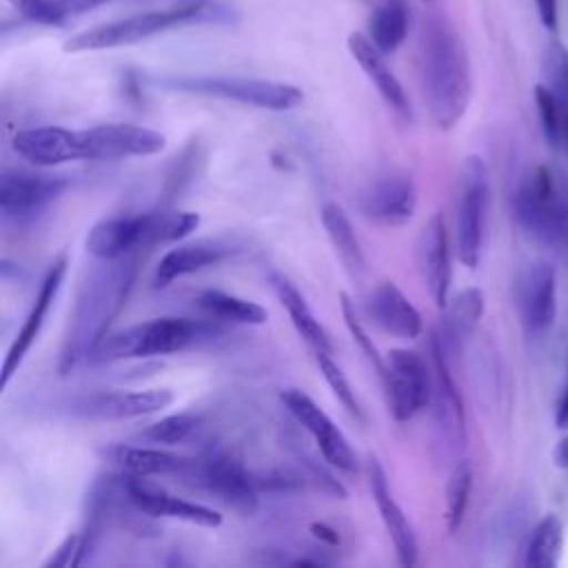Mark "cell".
<instances>
[{"label":"cell","instance_id":"obj_1","mask_svg":"<svg viewBox=\"0 0 568 568\" xmlns=\"http://www.w3.org/2000/svg\"><path fill=\"white\" fill-rule=\"evenodd\" d=\"M100 262L102 266H95L80 284L60 351V375H69L80 364L89 362V355L109 333V326L124 308L133 288L138 273L133 260L120 257Z\"/></svg>","mask_w":568,"mask_h":568},{"label":"cell","instance_id":"obj_2","mask_svg":"<svg viewBox=\"0 0 568 568\" xmlns=\"http://www.w3.org/2000/svg\"><path fill=\"white\" fill-rule=\"evenodd\" d=\"M419 60L428 113L439 129H453L464 118L473 95L464 40L446 20L430 18L422 31Z\"/></svg>","mask_w":568,"mask_h":568},{"label":"cell","instance_id":"obj_3","mask_svg":"<svg viewBox=\"0 0 568 568\" xmlns=\"http://www.w3.org/2000/svg\"><path fill=\"white\" fill-rule=\"evenodd\" d=\"M222 322L217 320H191V317H158L140 322L115 333H106L93 348L87 364H113L133 357L171 355L222 335Z\"/></svg>","mask_w":568,"mask_h":568},{"label":"cell","instance_id":"obj_4","mask_svg":"<svg viewBox=\"0 0 568 568\" xmlns=\"http://www.w3.org/2000/svg\"><path fill=\"white\" fill-rule=\"evenodd\" d=\"M519 229L552 248H568V171L537 164L524 173L513 193Z\"/></svg>","mask_w":568,"mask_h":568},{"label":"cell","instance_id":"obj_5","mask_svg":"<svg viewBox=\"0 0 568 568\" xmlns=\"http://www.w3.org/2000/svg\"><path fill=\"white\" fill-rule=\"evenodd\" d=\"M209 11H211V7L204 0H189V2H180V4H173L166 9H158V11L133 13V16L80 31V33L71 36L62 49L67 53H82V51L129 47V44L146 40V38H153L158 33H164L169 29H175V27H182L189 22H197Z\"/></svg>","mask_w":568,"mask_h":568},{"label":"cell","instance_id":"obj_6","mask_svg":"<svg viewBox=\"0 0 568 568\" xmlns=\"http://www.w3.org/2000/svg\"><path fill=\"white\" fill-rule=\"evenodd\" d=\"M490 202V175L479 155H468L459 169L455 200V248L464 266L477 268L484 246Z\"/></svg>","mask_w":568,"mask_h":568},{"label":"cell","instance_id":"obj_7","mask_svg":"<svg viewBox=\"0 0 568 568\" xmlns=\"http://www.w3.org/2000/svg\"><path fill=\"white\" fill-rule=\"evenodd\" d=\"M162 84L175 91L233 100L240 104L268 109V111H291L304 102L302 89L286 82L262 80V78L175 75V78H164Z\"/></svg>","mask_w":568,"mask_h":568},{"label":"cell","instance_id":"obj_8","mask_svg":"<svg viewBox=\"0 0 568 568\" xmlns=\"http://www.w3.org/2000/svg\"><path fill=\"white\" fill-rule=\"evenodd\" d=\"M180 475L189 486L213 495L242 517H251L257 510V481L231 453L211 450L189 459Z\"/></svg>","mask_w":568,"mask_h":568},{"label":"cell","instance_id":"obj_9","mask_svg":"<svg viewBox=\"0 0 568 568\" xmlns=\"http://www.w3.org/2000/svg\"><path fill=\"white\" fill-rule=\"evenodd\" d=\"M382 384L388 410L397 422L413 419L433 399V371L426 359L408 348H393L384 355Z\"/></svg>","mask_w":568,"mask_h":568},{"label":"cell","instance_id":"obj_10","mask_svg":"<svg viewBox=\"0 0 568 568\" xmlns=\"http://www.w3.org/2000/svg\"><path fill=\"white\" fill-rule=\"evenodd\" d=\"M282 404L295 417V422L313 437L324 462L342 473H357V455L351 448L346 435L335 426V422L300 388H286L280 393Z\"/></svg>","mask_w":568,"mask_h":568},{"label":"cell","instance_id":"obj_11","mask_svg":"<svg viewBox=\"0 0 568 568\" xmlns=\"http://www.w3.org/2000/svg\"><path fill=\"white\" fill-rule=\"evenodd\" d=\"M69 186L64 175L4 169L0 175V211L4 220L27 222L47 211Z\"/></svg>","mask_w":568,"mask_h":568},{"label":"cell","instance_id":"obj_12","mask_svg":"<svg viewBox=\"0 0 568 568\" xmlns=\"http://www.w3.org/2000/svg\"><path fill=\"white\" fill-rule=\"evenodd\" d=\"M158 244V215H120L93 224L87 233L84 246L98 260H120L129 253Z\"/></svg>","mask_w":568,"mask_h":568},{"label":"cell","instance_id":"obj_13","mask_svg":"<svg viewBox=\"0 0 568 568\" xmlns=\"http://www.w3.org/2000/svg\"><path fill=\"white\" fill-rule=\"evenodd\" d=\"M84 160H120L144 158L164 151L166 138L149 126L109 122L82 129Z\"/></svg>","mask_w":568,"mask_h":568},{"label":"cell","instance_id":"obj_14","mask_svg":"<svg viewBox=\"0 0 568 568\" xmlns=\"http://www.w3.org/2000/svg\"><path fill=\"white\" fill-rule=\"evenodd\" d=\"M515 306L519 322L530 335H544L557 315V277L548 262H535L521 268L515 280Z\"/></svg>","mask_w":568,"mask_h":568},{"label":"cell","instance_id":"obj_15","mask_svg":"<svg viewBox=\"0 0 568 568\" xmlns=\"http://www.w3.org/2000/svg\"><path fill=\"white\" fill-rule=\"evenodd\" d=\"M357 209L377 224L402 226L417 209V186L408 173H386L359 191Z\"/></svg>","mask_w":568,"mask_h":568},{"label":"cell","instance_id":"obj_16","mask_svg":"<svg viewBox=\"0 0 568 568\" xmlns=\"http://www.w3.org/2000/svg\"><path fill=\"white\" fill-rule=\"evenodd\" d=\"M124 488L129 499L151 517L180 519V521L204 526V528H217L222 524V515L217 510L204 504L180 499L146 477L124 475Z\"/></svg>","mask_w":568,"mask_h":568},{"label":"cell","instance_id":"obj_17","mask_svg":"<svg viewBox=\"0 0 568 568\" xmlns=\"http://www.w3.org/2000/svg\"><path fill=\"white\" fill-rule=\"evenodd\" d=\"M417 266H419V275L426 284L430 300L439 308H444L448 304L453 266H450L448 229L439 213H433L419 233Z\"/></svg>","mask_w":568,"mask_h":568},{"label":"cell","instance_id":"obj_18","mask_svg":"<svg viewBox=\"0 0 568 568\" xmlns=\"http://www.w3.org/2000/svg\"><path fill=\"white\" fill-rule=\"evenodd\" d=\"M67 266H69V262H67V255L62 253V255H58V257L51 262V266L47 268V273H44V277H42V284H40V288H38V295H36V300H33V306H31V311L27 313V317H24V322H22V328L18 331L13 344H11L9 353H7V359H4V366H2V384H0L2 388L9 386L13 373L20 368V364H22V359L27 357L29 348H31L33 342L38 339V335H40V331H42V326H44V317H47V313H49L51 304L55 302L58 291H60V286H62Z\"/></svg>","mask_w":568,"mask_h":568},{"label":"cell","instance_id":"obj_19","mask_svg":"<svg viewBox=\"0 0 568 568\" xmlns=\"http://www.w3.org/2000/svg\"><path fill=\"white\" fill-rule=\"evenodd\" d=\"M366 473H368V484H371V493L373 499L377 504L379 517L384 521V528L393 541L395 555L399 559L402 566H415L417 564V555H419V546H417V535L410 526V521L406 519L404 510L397 506V501L390 495V486H388V477L386 470L382 468L379 459L368 455L366 459Z\"/></svg>","mask_w":568,"mask_h":568},{"label":"cell","instance_id":"obj_20","mask_svg":"<svg viewBox=\"0 0 568 568\" xmlns=\"http://www.w3.org/2000/svg\"><path fill=\"white\" fill-rule=\"evenodd\" d=\"M13 149L36 166H58L84 160L82 131L53 124L18 131L13 138Z\"/></svg>","mask_w":568,"mask_h":568},{"label":"cell","instance_id":"obj_21","mask_svg":"<svg viewBox=\"0 0 568 568\" xmlns=\"http://www.w3.org/2000/svg\"><path fill=\"white\" fill-rule=\"evenodd\" d=\"M366 313L375 326L399 339H415L424 328L419 311L390 280L379 282L371 291L366 300Z\"/></svg>","mask_w":568,"mask_h":568},{"label":"cell","instance_id":"obj_22","mask_svg":"<svg viewBox=\"0 0 568 568\" xmlns=\"http://www.w3.org/2000/svg\"><path fill=\"white\" fill-rule=\"evenodd\" d=\"M430 359H433V399L437 419L455 444H464L466 428H464V402L453 382L448 353L437 333L430 335Z\"/></svg>","mask_w":568,"mask_h":568},{"label":"cell","instance_id":"obj_23","mask_svg":"<svg viewBox=\"0 0 568 568\" xmlns=\"http://www.w3.org/2000/svg\"><path fill=\"white\" fill-rule=\"evenodd\" d=\"M348 51L355 58V62L362 67V71L366 73V78L375 84V89L379 91V95L384 98V102L404 120H413V109H410V100L402 87V82L395 78V73L388 69L384 53L371 42L368 36L364 33H351L348 40Z\"/></svg>","mask_w":568,"mask_h":568},{"label":"cell","instance_id":"obj_24","mask_svg":"<svg viewBox=\"0 0 568 568\" xmlns=\"http://www.w3.org/2000/svg\"><path fill=\"white\" fill-rule=\"evenodd\" d=\"M233 253L231 244L220 240H195L173 246L162 255L153 273V288H166L175 280L220 264Z\"/></svg>","mask_w":568,"mask_h":568},{"label":"cell","instance_id":"obj_25","mask_svg":"<svg viewBox=\"0 0 568 568\" xmlns=\"http://www.w3.org/2000/svg\"><path fill=\"white\" fill-rule=\"evenodd\" d=\"M173 393L169 388H146V390H115L106 395H95L84 402L82 413L98 419H131L158 413L173 404Z\"/></svg>","mask_w":568,"mask_h":568},{"label":"cell","instance_id":"obj_26","mask_svg":"<svg viewBox=\"0 0 568 568\" xmlns=\"http://www.w3.org/2000/svg\"><path fill=\"white\" fill-rule=\"evenodd\" d=\"M104 462L115 466L124 475H180V470L186 466L189 457L149 448V446H126V444H113L100 450Z\"/></svg>","mask_w":568,"mask_h":568},{"label":"cell","instance_id":"obj_27","mask_svg":"<svg viewBox=\"0 0 568 568\" xmlns=\"http://www.w3.org/2000/svg\"><path fill=\"white\" fill-rule=\"evenodd\" d=\"M484 315V293L477 286H468L462 293L448 297L444 306V322L439 339L446 353H457L473 337L479 320Z\"/></svg>","mask_w":568,"mask_h":568},{"label":"cell","instance_id":"obj_28","mask_svg":"<svg viewBox=\"0 0 568 568\" xmlns=\"http://www.w3.org/2000/svg\"><path fill=\"white\" fill-rule=\"evenodd\" d=\"M271 288L280 304L288 311V317L297 335L313 348V353H333V344L324 326L317 322L297 286L282 273H271Z\"/></svg>","mask_w":568,"mask_h":568},{"label":"cell","instance_id":"obj_29","mask_svg":"<svg viewBox=\"0 0 568 568\" xmlns=\"http://www.w3.org/2000/svg\"><path fill=\"white\" fill-rule=\"evenodd\" d=\"M197 308L222 324H248V326H260L268 320V311L246 297H237L226 291L209 288L197 295Z\"/></svg>","mask_w":568,"mask_h":568},{"label":"cell","instance_id":"obj_30","mask_svg":"<svg viewBox=\"0 0 568 568\" xmlns=\"http://www.w3.org/2000/svg\"><path fill=\"white\" fill-rule=\"evenodd\" d=\"M322 224H324V231H326L335 253L339 255V260L344 262L348 273L353 277L364 275V271H366L364 251H362V244H359V240L353 231V224H351L348 215L344 213V209L335 202H326L322 206Z\"/></svg>","mask_w":568,"mask_h":568},{"label":"cell","instance_id":"obj_31","mask_svg":"<svg viewBox=\"0 0 568 568\" xmlns=\"http://www.w3.org/2000/svg\"><path fill=\"white\" fill-rule=\"evenodd\" d=\"M408 33V11L404 0H382L368 18V38L386 55L399 49Z\"/></svg>","mask_w":568,"mask_h":568},{"label":"cell","instance_id":"obj_32","mask_svg":"<svg viewBox=\"0 0 568 568\" xmlns=\"http://www.w3.org/2000/svg\"><path fill=\"white\" fill-rule=\"evenodd\" d=\"M564 548V524L557 515H546L530 532L524 566L555 568Z\"/></svg>","mask_w":568,"mask_h":568},{"label":"cell","instance_id":"obj_33","mask_svg":"<svg viewBox=\"0 0 568 568\" xmlns=\"http://www.w3.org/2000/svg\"><path fill=\"white\" fill-rule=\"evenodd\" d=\"M473 490V466L468 459H459L446 481V508H444V521L448 532H457L464 524L468 501Z\"/></svg>","mask_w":568,"mask_h":568},{"label":"cell","instance_id":"obj_34","mask_svg":"<svg viewBox=\"0 0 568 568\" xmlns=\"http://www.w3.org/2000/svg\"><path fill=\"white\" fill-rule=\"evenodd\" d=\"M546 80L564 118V155L568 158V49L552 42L546 51Z\"/></svg>","mask_w":568,"mask_h":568},{"label":"cell","instance_id":"obj_35","mask_svg":"<svg viewBox=\"0 0 568 568\" xmlns=\"http://www.w3.org/2000/svg\"><path fill=\"white\" fill-rule=\"evenodd\" d=\"M200 426V417L193 413H178V415H166L151 426H146L140 437L149 444H180L184 442L195 428Z\"/></svg>","mask_w":568,"mask_h":568},{"label":"cell","instance_id":"obj_36","mask_svg":"<svg viewBox=\"0 0 568 568\" xmlns=\"http://www.w3.org/2000/svg\"><path fill=\"white\" fill-rule=\"evenodd\" d=\"M333 353H315V362L320 366V373L324 375L328 388L333 390V395L337 397V402L357 419L364 422V410L359 406V399L351 386V382L346 379V375L342 373V368L337 366V362L331 357Z\"/></svg>","mask_w":568,"mask_h":568},{"label":"cell","instance_id":"obj_37","mask_svg":"<svg viewBox=\"0 0 568 568\" xmlns=\"http://www.w3.org/2000/svg\"><path fill=\"white\" fill-rule=\"evenodd\" d=\"M535 106L539 115V126L544 131L546 142L555 151H564V118L559 111V104L550 91L548 84H537L535 87Z\"/></svg>","mask_w":568,"mask_h":568},{"label":"cell","instance_id":"obj_38","mask_svg":"<svg viewBox=\"0 0 568 568\" xmlns=\"http://www.w3.org/2000/svg\"><path fill=\"white\" fill-rule=\"evenodd\" d=\"M339 306H342V317H344V324H346L351 337H353L355 344L362 348V353L366 355V359L371 362V366L377 371V375H379V379H382L384 368H386L384 355H379L377 346H375L373 339L368 337L366 328L362 326V322H359V317H357V313H355V304L351 302V297H348L344 291L339 293Z\"/></svg>","mask_w":568,"mask_h":568},{"label":"cell","instance_id":"obj_39","mask_svg":"<svg viewBox=\"0 0 568 568\" xmlns=\"http://www.w3.org/2000/svg\"><path fill=\"white\" fill-rule=\"evenodd\" d=\"M27 20L38 24H62L58 0H9Z\"/></svg>","mask_w":568,"mask_h":568},{"label":"cell","instance_id":"obj_40","mask_svg":"<svg viewBox=\"0 0 568 568\" xmlns=\"http://www.w3.org/2000/svg\"><path fill=\"white\" fill-rule=\"evenodd\" d=\"M80 564H82V532L64 537V541L44 561V568H51V566L67 568V566H80Z\"/></svg>","mask_w":568,"mask_h":568},{"label":"cell","instance_id":"obj_41","mask_svg":"<svg viewBox=\"0 0 568 568\" xmlns=\"http://www.w3.org/2000/svg\"><path fill=\"white\" fill-rule=\"evenodd\" d=\"M109 0H58V13L62 18V24L69 20V18H75V16H82L100 4H106Z\"/></svg>","mask_w":568,"mask_h":568},{"label":"cell","instance_id":"obj_42","mask_svg":"<svg viewBox=\"0 0 568 568\" xmlns=\"http://www.w3.org/2000/svg\"><path fill=\"white\" fill-rule=\"evenodd\" d=\"M535 4H537V13H539L541 24L548 31H555L557 24H559V0H535Z\"/></svg>","mask_w":568,"mask_h":568},{"label":"cell","instance_id":"obj_43","mask_svg":"<svg viewBox=\"0 0 568 568\" xmlns=\"http://www.w3.org/2000/svg\"><path fill=\"white\" fill-rule=\"evenodd\" d=\"M555 424H557V428L568 430V373H566L564 390H561V395L557 399V406H555Z\"/></svg>","mask_w":568,"mask_h":568},{"label":"cell","instance_id":"obj_44","mask_svg":"<svg viewBox=\"0 0 568 568\" xmlns=\"http://www.w3.org/2000/svg\"><path fill=\"white\" fill-rule=\"evenodd\" d=\"M311 532H313V537H317L320 541H324V544H328V546H337V544H339L337 532H335L331 526L322 524V521L311 524Z\"/></svg>","mask_w":568,"mask_h":568},{"label":"cell","instance_id":"obj_45","mask_svg":"<svg viewBox=\"0 0 568 568\" xmlns=\"http://www.w3.org/2000/svg\"><path fill=\"white\" fill-rule=\"evenodd\" d=\"M552 462L557 468L568 470V435L561 437L552 448Z\"/></svg>","mask_w":568,"mask_h":568}]
</instances>
